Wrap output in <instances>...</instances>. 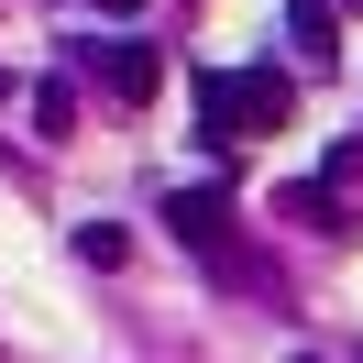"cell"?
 <instances>
[{
  "instance_id": "6da1fadb",
  "label": "cell",
  "mask_w": 363,
  "mask_h": 363,
  "mask_svg": "<svg viewBox=\"0 0 363 363\" xmlns=\"http://www.w3.org/2000/svg\"><path fill=\"white\" fill-rule=\"evenodd\" d=\"M286 111H297V89H286L275 67H209V77H199V133H209V143L286 133Z\"/></svg>"
},
{
  "instance_id": "7a4b0ae2",
  "label": "cell",
  "mask_w": 363,
  "mask_h": 363,
  "mask_svg": "<svg viewBox=\"0 0 363 363\" xmlns=\"http://www.w3.org/2000/svg\"><path fill=\"white\" fill-rule=\"evenodd\" d=\"M165 231H177L187 253H231V199L220 187H177V199H165Z\"/></svg>"
},
{
  "instance_id": "3957f363",
  "label": "cell",
  "mask_w": 363,
  "mask_h": 363,
  "mask_svg": "<svg viewBox=\"0 0 363 363\" xmlns=\"http://www.w3.org/2000/svg\"><path fill=\"white\" fill-rule=\"evenodd\" d=\"M99 77H111V99H155L165 89V55L155 45H99Z\"/></svg>"
},
{
  "instance_id": "277c9868",
  "label": "cell",
  "mask_w": 363,
  "mask_h": 363,
  "mask_svg": "<svg viewBox=\"0 0 363 363\" xmlns=\"http://www.w3.org/2000/svg\"><path fill=\"white\" fill-rule=\"evenodd\" d=\"M33 121H45V133H67V121H77V89H67V77H45V89H33Z\"/></svg>"
},
{
  "instance_id": "5b68a950",
  "label": "cell",
  "mask_w": 363,
  "mask_h": 363,
  "mask_svg": "<svg viewBox=\"0 0 363 363\" xmlns=\"http://www.w3.org/2000/svg\"><path fill=\"white\" fill-rule=\"evenodd\" d=\"M286 23H297V45H308V55H330V11H319V0H286Z\"/></svg>"
},
{
  "instance_id": "8992f818",
  "label": "cell",
  "mask_w": 363,
  "mask_h": 363,
  "mask_svg": "<svg viewBox=\"0 0 363 363\" xmlns=\"http://www.w3.org/2000/svg\"><path fill=\"white\" fill-rule=\"evenodd\" d=\"M99 11H143V0H99Z\"/></svg>"
},
{
  "instance_id": "52a82bcc",
  "label": "cell",
  "mask_w": 363,
  "mask_h": 363,
  "mask_svg": "<svg viewBox=\"0 0 363 363\" xmlns=\"http://www.w3.org/2000/svg\"><path fill=\"white\" fill-rule=\"evenodd\" d=\"M0 99H11V77H0Z\"/></svg>"
},
{
  "instance_id": "ba28073f",
  "label": "cell",
  "mask_w": 363,
  "mask_h": 363,
  "mask_svg": "<svg viewBox=\"0 0 363 363\" xmlns=\"http://www.w3.org/2000/svg\"><path fill=\"white\" fill-rule=\"evenodd\" d=\"M297 363H308V352H297Z\"/></svg>"
}]
</instances>
